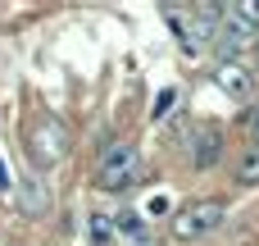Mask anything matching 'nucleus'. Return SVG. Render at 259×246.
I'll return each mask as SVG.
<instances>
[{"label": "nucleus", "instance_id": "ddd939ff", "mask_svg": "<svg viewBox=\"0 0 259 246\" xmlns=\"http://www.w3.org/2000/svg\"><path fill=\"white\" fill-rule=\"evenodd\" d=\"M250 123H255V142H259V110H255V114H250Z\"/></svg>", "mask_w": 259, "mask_h": 246}, {"label": "nucleus", "instance_id": "39448f33", "mask_svg": "<svg viewBox=\"0 0 259 246\" xmlns=\"http://www.w3.org/2000/svg\"><path fill=\"white\" fill-rule=\"evenodd\" d=\"M214 82H219V91H223V96H232V100H246V96H250V87H255L250 68H241L237 59H223V64H219V73H214Z\"/></svg>", "mask_w": 259, "mask_h": 246}, {"label": "nucleus", "instance_id": "f257e3e1", "mask_svg": "<svg viewBox=\"0 0 259 246\" xmlns=\"http://www.w3.org/2000/svg\"><path fill=\"white\" fill-rule=\"evenodd\" d=\"M228 219V205L223 201H191V205H182L178 215H173V224H168V233L178 237V242H196V237H205V233H214L219 224Z\"/></svg>", "mask_w": 259, "mask_h": 246}, {"label": "nucleus", "instance_id": "0eeeda50", "mask_svg": "<svg viewBox=\"0 0 259 246\" xmlns=\"http://www.w3.org/2000/svg\"><path fill=\"white\" fill-rule=\"evenodd\" d=\"M255 183H259V146L237 160V187H255Z\"/></svg>", "mask_w": 259, "mask_h": 246}, {"label": "nucleus", "instance_id": "f8f14e48", "mask_svg": "<svg viewBox=\"0 0 259 246\" xmlns=\"http://www.w3.org/2000/svg\"><path fill=\"white\" fill-rule=\"evenodd\" d=\"M5 187H9V173H5V164H0V192H5Z\"/></svg>", "mask_w": 259, "mask_h": 246}, {"label": "nucleus", "instance_id": "4468645a", "mask_svg": "<svg viewBox=\"0 0 259 246\" xmlns=\"http://www.w3.org/2000/svg\"><path fill=\"white\" fill-rule=\"evenodd\" d=\"M255 59H259V41H255Z\"/></svg>", "mask_w": 259, "mask_h": 246}, {"label": "nucleus", "instance_id": "7ed1b4c3", "mask_svg": "<svg viewBox=\"0 0 259 246\" xmlns=\"http://www.w3.org/2000/svg\"><path fill=\"white\" fill-rule=\"evenodd\" d=\"M27 151H32V164H55L64 151H68V132H64V123H55V119H36V128H32V137H27Z\"/></svg>", "mask_w": 259, "mask_h": 246}, {"label": "nucleus", "instance_id": "f03ea898", "mask_svg": "<svg viewBox=\"0 0 259 246\" xmlns=\"http://www.w3.org/2000/svg\"><path fill=\"white\" fill-rule=\"evenodd\" d=\"M132 173H137V146H132V142H114V146L100 151V160H96V183H100L105 192H123V187L132 183Z\"/></svg>", "mask_w": 259, "mask_h": 246}, {"label": "nucleus", "instance_id": "1a4fd4ad", "mask_svg": "<svg viewBox=\"0 0 259 246\" xmlns=\"http://www.w3.org/2000/svg\"><path fill=\"white\" fill-rule=\"evenodd\" d=\"M118 233H123L127 242H146V219H141V215H123V219H118Z\"/></svg>", "mask_w": 259, "mask_h": 246}, {"label": "nucleus", "instance_id": "6e6552de", "mask_svg": "<svg viewBox=\"0 0 259 246\" xmlns=\"http://www.w3.org/2000/svg\"><path fill=\"white\" fill-rule=\"evenodd\" d=\"M246 37H250V32H237V27H228V23H223V27H219V50H223V55H232V50L241 55Z\"/></svg>", "mask_w": 259, "mask_h": 246}, {"label": "nucleus", "instance_id": "9d476101", "mask_svg": "<svg viewBox=\"0 0 259 246\" xmlns=\"http://www.w3.org/2000/svg\"><path fill=\"white\" fill-rule=\"evenodd\" d=\"M87 233H91V242L100 246V242H109L114 237V228H109V219L105 215H91V224H87Z\"/></svg>", "mask_w": 259, "mask_h": 246}, {"label": "nucleus", "instance_id": "423d86ee", "mask_svg": "<svg viewBox=\"0 0 259 246\" xmlns=\"http://www.w3.org/2000/svg\"><path fill=\"white\" fill-rule=\"evenodd\" d=\"M223 23L237 27V32H255L259 27V0H237V5H228V9H223Z\"/></svg>", "mask_w": 259, "mask_h": 246}, {"label": "nucleus", "instance_id": "20e7f679", "mask_svg": "<svg viewBox=\"0 0 259 246\" xmlns=\"http://www.w3.org/2000/svg\"><path fill=\"white\" fill-rule=\"evenodd\" d=\"M219 160H223V128L200 123L196 137H191V164H196V169H214Z\"/></svg>", "mask_w": 259, "mask_h": 246}, {"label": "nucleus", "instance_id": "9b49d317", "mask_svg": "<svg viewBox=\"0 0 259 246\" xmlns=\"http://www.w3.org/2000/svg\"><path fill=\"white\" fill-rule=\"evenodd\" d=\"M178 105V87H168V91H159L155 96V119H168V110Z\"/></svg>", "mask_w": 259, "mask_h": 246}]
</instances>
